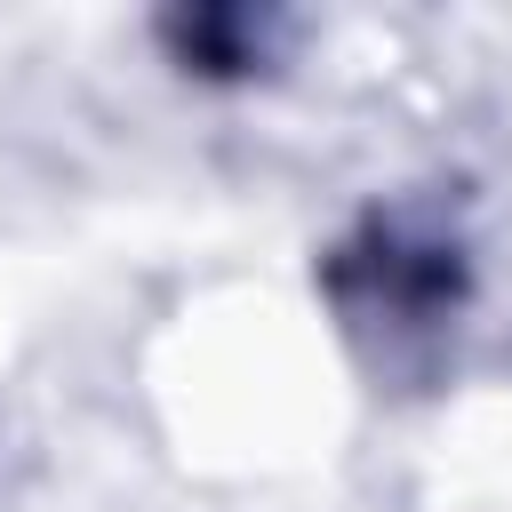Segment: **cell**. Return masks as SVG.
Listing matches in <instances>:
<instances>
[{
	"label": "cell",
	"mask_w": 512,
	"mask_h": 512,
	"mask_svg": "<svg viewBox=\"0 0 512 512\" xmlns=\"http://www.w3.org/2000/svg\"><path fill=\"white\" fill-rule=\"evenodd\" d=\"M320 288L344 312V328L416 336V328H440L464 304V248L416 208H376L352 240L328 248Z\"/></svg>",
	"instance_id": "1"
},
{
	"label": "cell",
	"mask_w": 512,
	"mask_h": 512,
	"mask_svg": "<svg viewBox=\"0 0 512 512\" xmlns=\"http://www.w3.org/2000/svg\"><path fill=\"white\" fill-rule=\"evenodd\" d=\"M168 40H176V56L192 72H248L256 64L248 56V16H176Z\"/></svg>",
	"instance_id": "2"
}]
</instances>
